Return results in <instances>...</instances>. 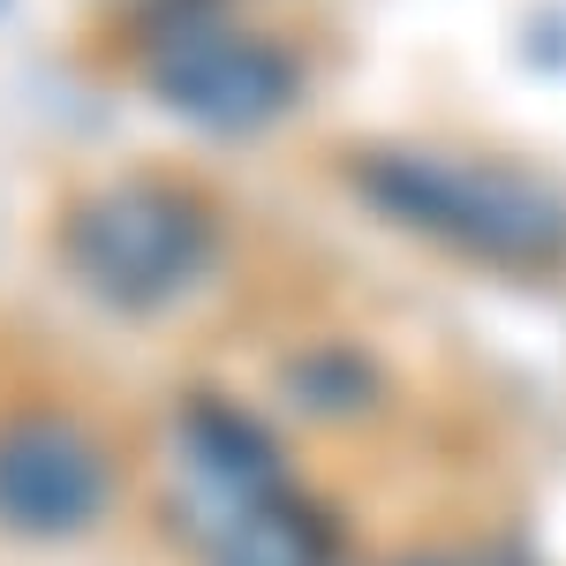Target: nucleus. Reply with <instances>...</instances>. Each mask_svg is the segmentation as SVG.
<instances>
[{
  "label": "nucleus",
  "mask_w": 566,
  "mask_h": 566,
  "mask_svg": "<svg viewBox=\"0 0 566 566\" xmlns=\"http://www.w3.org/2000/svg\"><path fill=\"white\" fill-rule=\"evenodd\" d=\"M197 212H181L175 197H151V189H129L114 205H98L84 227V264L98 272V287L114 295H159L175 287V272H189L197 258Z\"/></svg>",
  "instance_id": "3"
},
{
  "label": "nucleus",
  "mask_w": 566,
  "mask_h": 566,
  "mask_svg": "<svg viewBox=\"0 0 566 566\" xmlns=\"http://www.w3.org/2000/svg\"><path fill=\"white\" fill-rule=\"evenodd\" d=\"M159 76H167V91H175V106L205 114V122H219V129L264 122V114L280 106V91H287L280 61H272L264 45L234 39V31H197V39H181L175 53L159 61Z\"/></svg>",
  "instance_id": "4"
},
{
  "label": "nucleus",
  "mask_w": 566,
  "mask_h": 566,
  "mask_svg": "<svg viewBox=\"0 0 566 566\" xmlns=\"http://www.w3.org/2000/svg\"><path fill=\"white\" fill-rule=\"evenodd\" d=\"M106 506V461L76 423L23 416L0 438V522L31 536H69Z\"/></svg>",
  "instance_id": "2"
},
{
  "label": "nucleus",
  "mask_w": 566,
  "mask_h": 566,
  "mask_svg": "<svg viewBox=\"0 0 566 566\" xmlns=\"http://www.w3.org/2000/svg\"><path fill=\"white\" fill-rule=\"evenodd\" d=\"M386 197L400 212L431 219L446 234L499 250V258H544L559 242V205L536 197L528 181L491 175V167H446V159H392Z\"/></svg>",
  "instance_id": "1"
}]
</instances>
